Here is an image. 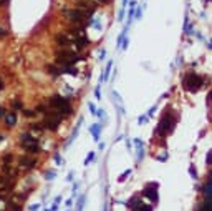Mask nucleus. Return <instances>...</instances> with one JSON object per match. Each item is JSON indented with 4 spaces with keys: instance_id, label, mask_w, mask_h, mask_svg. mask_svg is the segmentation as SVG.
Wrapping results in <instances>:
<instances>
[{
    "instance_id": "obj_11",
    "label": "nucleus",
    "mask_w": 212,
    "mask_h": 211,
    "mask_svg": "<svg viewBox=\"0 0 212 211\" xmlns=\"http://www.w3.org/2000/svg\"><path fill=\"white\" fill-rule=\"evenodd\" d=\"M32 143H38V140L33 138L30 133H23L22 135V146L23 145H32Z\"/></svg>"
},
{
    "instance_id": "obj_6",
    "label": "nucleus",
    "mask_w": 212,
    "mask_h": 211,
    "mask_svg": "<svg viewBox=\"0 0 212 211\" xmlns=\"http://www.w3.org/2000/svg\"><path fill=\"white\" fill-rule=\"evenodd\" d=\"M19 163H20L22 168L30 169V168H33L35 165H37V160H35V158H30V156H20L19 158Z\"/></svg>"
},
{
    "instance_id": "obj_12",
    "label": "nucleus",
    "mask_w": 212,
    "mask_h": 211,
    "mask_svg": "<svg viewBox=\"0 0 212 211\" xmlns=\"http://www.w3.org/2000/svg\"><path fill=\"white\" fill-rule=\"evenodd\" d=\"M23 150L28 151V153H38L40 148H38V143H32V145H23Z\"/></svg>"
},
{
    "instance_id": "obj_25",
    "label": "nucleus",
    "mask_w": 212,
    "mask_h": 211,
    "mask_svg": "<svg viewBox=\"0 0 212 211\" xmlns=\"http://www.w3.org/2000/svg\"><path fill=\"white\" fill-rule=\"evenodd\" d=\"M3 88V81H2V78H0V90Z\"/></svg>"
},
{
    "instance_id": "obj_18",
    "label": "nucleus",
    "mask_w": 212,
    "mask_h": 211,
    "mask_svg": "<svg viewBox=\"0 0 212 211\" xmlns=\"http://www.w3.org/2000/svg\"><path fill=\"white\" fill-rule=\"evenodd\" d=\"M23 115H25L27 118H32V116H35V111L33 110H23Z\"/></svg>"
},
{
    "instance_id": "obj_15",
    "label": "nucleus",
    "mask_w": 212,
    "mask_h": 211,
    "mask_svg": "<svg viewBox=\"0 0 212 211\" xmlns=\"http://www.w3.org/2000/svg\"><path fill=\"white\" fill-rule=\"evenodd\" d=\"M35 111H38V113H46V111H48V107H46V105H43V103H40V105H37V110Z\"/></svg>"
},
{
    "instance_id": "obj_7",
    "label": "nucleus",
    "mask_w": 212,
    "mask_h": 211,
    "mask_svg": "<svg viewBox=\"0 0 212 211\" xmlns=\"http://www.w3.org/2000/svg\"><path fill=\"white\" fill-rule=\"evenodd\" d=\"M78 8L83 10L85 14H88V15H91V12L96 10V5L95 3H88V2H85V0H81V2H78Z\"/></svg>"
},
{
    "instance_id": "obj_23",
    "label": "nucleus",
    "mask_w": 212,
    "mask_h": 211,
    "mask_svg": "<svg viewBox=\"0 0 212 211\" xmlns=\"http://www.w3.org/2000/svg\"><path fill=\"white\" fill-rule=\"evenodd\" d=\"M3 35H7V30H3V28H0V37H3Z\"/></svg>"
},
{
    "instance_id": "obj_2",
    "label": "nucleus",
    "mask_w": 212,
    "mask_h": 211,
    "mask_svg": "<svg viewBox=\"0 0 212 211\" xmlns=\"http://www.w3.org/2000/svg\"><path fill=\"white\" fill-rule=\"evenodd\" d=\"M204 83L202 77H199L197 73H189L184 77V88L189 90V92H196L197 88H201Z\"/></svg>"
},
{
    "instance_id": "obj_5",
    "label": "nucleus",
    "mask_w": 212,
    "mask_h": 211,
    "mask_svg": "<svg viewBox=\"0 0 212 211\" xmlns=\"http://www.w3.org/2000/svg\"><path fill=\"white\" fill-rule=\"evenodd\" d=\"M172 125H174V116L169 113L164 115V118H162V121H161V126H159V130L162 131V135H167V131H171V128H172Z\"/></svg>"
},
{
    "instance_id": "obj_28",
    "label": "nucleus",
    "mask_w": 212,
    "mask_h": 211,
    "mask_svg": "<svg viewBox=\"0 0 212 211\" xmlns=\"http://www.w3.org/2000/svg\"><path fill=\"white\" fill-rule=\"evenodd\" d=\"M3 2H5V0H0V5H2V3H3Z\"/></svg>"
},
{
    "instance_id": "obj_8",
    "label": "nucleus",
    "mask_w": 212,
    "mask_h": 211,
    "mask_svg": "<svg viewBox=\"0 0 212 211\" xmlns=\"http://www.w3.org/2000/svg\"><path fill=\"white\" fill-rule=\"evenodd\" d=\"M55 42L60 45V47H68L70 43H72V40H70L68 35H63V33H58L55 37Z\"/></svg>"
},
{
    "instance_id": "obj_27",
    "label": "nucleus",
    "mask_w": 212,
    "mask_h": 211,
    "mask_svg": "<svg viewBox=\"0 0 212 211\" xmlns=\"http://www.w3.org/2000/svg\"><path fill=\"white\" fill-rule=\"evenodd\" d=\"M2 140H3V135H0V142H2Z\"/></svg>"
},
{
    "instance_id": "obj_29",
    "label": "nucleus",
    "mask_w": 212,
    "mask_h": 211,
    "mask_svg": "<svg viewBox=\"0 0 212 211\" xmlns=\"http://www.w3.org/2000/svg\"><path fill=\"white\" fill-rule=\"evenodd\" d=\"M210 180H212V171H210Z\"/></svg>"
},
{
    "instance_id": "obj_1",
    "label": "nucleus",
    "mask_w": 212,
    "mask_h": 211,
    "mask_svg": "<svg viewBox=\"0 0 212 211\" xmlns=\"http://www.w3.org/2000/svg\"><path fill=\"white\" fill-rule=\"evenodd\" d=\"M50 108H51V110H55L56 113H60L61 116L72 111L68 100H66V98H63V97H53L51 100H50Z\"/></svg>"
},
{
    "instance_id": "obj_4",
    "label": "nucleus",
    "mask_w": 212,
    "mask_h": 211,
    "mask_svg": "<svg viewBox=\"0 0 212 211\" xmlns=\"http://www.w3.org/2000/svg\"><path fill=\"white\" fill-rule=\"evenodd\" d=\"M65 17H66L68 20L75 22V23H81V22H85L86 17H90V15L78 8V10H68V12H65Z\"/></svg>"
},
{
    "instance_id": "obj_3",
    "label": "nucleus",
    "mask_w": 212,
    "mask_h": 211,
    "mask_svg": "<svg viewBox=\"0 0 212 211\" xmlns=\"http://www.w3.org/2000/svg\"><path fill=\"white\" fill-rule=\"evenodd\" d=\"M78 60H80V57L75 55L73 52H70V50H60L56 53V62L61 63V65H66V67L73 65V63L78 62Z\"/></svg>"
},
{
    "instance_id": "obj_30",
    "label": "nucleus",
    "mask_w": 212,
    "mask_h": 211,
    "mask_svg": "<svg viewBox=\"0 0 212 211\" xmlns=\"http://www.w3.org/2000/svg\"><path fill=\"white\" fill-rule=\"evenodd\" d=\"M210 98H212V92H210Z\"/></svg>"
},
{
    "instance_id": "obj_9",
    "label": "nucleus",
    "mask_w": 212,
    "mask_h": 211,
    "mask_svg": "<svg viewBox=\"0 0 212 211\" xmlns=\"http://www.w3.org/2000/svg\"><path fill=\"white\" fill-rule=\"evenodd\" d=\"M3 120H5V125H7L8 128L15 126V125H17V113H15V111H12V113H7V115L3 116Z\"/></svg>"
},
{
    "instance_id": "obj_19",
    "label": "nucleus",
    "mask_w": 212,
    "mask_h": 211,
    "mask_svg": "<svg viewBox=\"0 0 212 211\" xmlns=\"http://www.w3.org/2000/svg\"><path fill=\"white\" fill-rule=\"evenodd\" d=\"M12 108H13V111H15V110H20V108H22V103H20L19 100H17V102H12Z\"/></svg>"
},
{
    "instance_id": "obj_20",
    "label": "nucleus",
    "mask_w": 212,
    "mask_h": 211,
    "mask_svg": "<svg viewBox=\"0 0 212 211\" xmlns=\"http://www.w3.org/2000/svg\"><path fill=\"white\" fill-rule=\"evenodd\" d=\"M138 211H152V209H151V206H144V204H141Z\"/></svg>"
},
{
    "instance_id": "obj_21",
    "label": "nucleus",
    "mask_w": 212,
    "mask_h": 211,
    "mask_svg": "<svg viewBox=\"0 0 212 211\" xmlns=\"http://www.w3.org/2000/svg\"><path fill=\"white\" fill-rule=\"evenodd\" d=\"M5 115H7V110H5V107H0V118H3Z\"/></svg>"
},
{
    "instance_id": "obj_16",
    "label": "nucleus",
    "mask_w": 212,
    "mask_h": 211,
    "mask_svg": "<svg viewBox=\"0 0 212 211\" xmlns=\"http://www.w3.org/2000/svg\"><path fill=\"white\" fill-rule=\"evenodd\" d=\"M43 123H32L30 125V130H37V131H42L43 130Z\"/></svg>"
},
{
    "instance_id": "obj_24",
    "label": "nucleus",
    "mask_w": 212,
    "mask_h": 211,
    "mask_svg": "<svg viewBox=\"0 0 212 211\" xmlns=\"http://www.w3.org/2000/svg\"><path fill=\"white\" fill-rule=\"evenodd\" d=\"M46 178H48V180H50V178H53V171H48V175H46Z\"/></svg>"
},
{
    "instance_id": "obj_10",
    "label": "nucleus",
    "mask_w": 212,
    "mask_h": 211,
    "mask_svg": "<svg viewBox=\"0 0 212 211\" xmlns=\"http://www.w3.org/2000/svg\"><path fill=\"white\" fill-rule=\"evenodd\" d=\"M156 190H157V186H156V185H149L148 188L144 190V195L151 196V200H152V201H157V195H156Z\"/></svg>"
},
{
    "instance_id": "obj_17",
    "label": "nucleus",
    "mask_w": 212,
    "mask_h": 211,
    "mask_svg": "<svg viewBox=\"0 0 212 211\" xmlns=\"http://www.w3.org/2000/svg\"><path fill=\"white\" fill-rule=\"evenodd\" d=\"M46 70H48L50 73H53V75H60L61 73L60 68H56V67H53V65H48V68H46Z\"/></svg>"
},
{
    "instance_id": "obj_26",
    "label": "nucleus",
    "mask_w": 212,
    "mask_h": 211,
    "mask_svg": "<svg viewBox=\"0 0 212 211\" xmlns=\"http://www.w3.org/2000/svg\"><path fill=\"white\" fill-rule=\"evenodd\" d=\"M101 2H103V3H108V2H109V0H101Z\"/></svg>"
},
{
    "instance_id": "obj_13",
    "label": "nucleus",
    "mask_w": 212,
    "mask_h": 211,
    "mask_svg": "<svg viewBox=\"0 0 212 211\" xmlns=\"http://www.w3.org/2000/svg\"><path fill=\"white\" fill-rule=\"evenodd\" d=\"M139 206H141V200H139V198H133V200L129 201V208H131V209L138 211Z\"/></svg>"
},
{
    "instance_id": "obj_14",
    "label": "nucleus",
    "mask_w": 212,
    "mask_h": 211,
    "mask_svg": "<svg viewBox=\"0 0 212 211\" xmlns=\"http://www.w3.org/2000/svg\"><path fill=\"white\" fill-rule=\"evenodd\" d=\"M12 160H13V155H10V153H7V155H3V156H2L3 165H10V163H12Z\"/></svg>"
},
{
    "instance_id": "obj_22",
    "label": "nucleus",
    "mask_w": 212,
    "mask_h": 211,
    "mask_svg": "<svg viewBox=\"0 0 212 211\" xmlns=\"http://www.w3.org/2000/svg\"><path fill=\"white\" fill-rule=\"evenodd\" d=\"M30 209H32V211H37V209H38V204H32Z\"/></svg>"
}]
</instances>
